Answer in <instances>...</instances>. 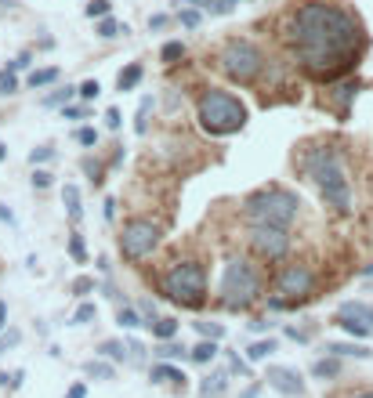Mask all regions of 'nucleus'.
I'll use <instances>...</instances> for the list:
<instances>
[{
  "instance_id": "nucleus-1",
  "label": "nucleus",
  "mask_w": 373,
  "mask_h": 398,
  "mask_svg": "<svg viewBox=\"0 0 373 398\" xmlns=\"http://www.w3.org/2000/svg\"><path fill=\"white\" fill-rule=\"evenodd\" d=\"M283 44L294 66L316 83H337L359 69L366 54L362 18L348 4L333 0H301L283 18Z\"/></svg>"
},
{
  "instance_id": "nucleus-2",
  "label": "nucleus",
  "mask_w": 373,
  "mask_h": 398,
  "mask_svg": "<svg viewBox=\"0 0 373 398\" xmlns=\"http://www.w3.org/2000/svg\"><path fill=\"white\" fill-rule=\"evenodd\" d=\"M301 174L319 189V199L337 213V218H348L355 196H352V177L345 167V152L333 141H312L301 148Z\"/></svg>"
},
{
  "instance_id": "nucleus-3",
  "label": "nucleus",
  "mask_w": 373,
  "mask_h": 398,
  "mask_svg": "<svg viewBox=\"0 0 373 398\" xmlns=\"http://www.w3.org/2000/svg\"><path fill=\"white\" fill-rule=\"evenodd\" d=\"M261 293H265L261 268L243 254L225 257L222 283H217V304H222L225 312H246L254 300H261Z\"/></svg>"
},
{
  "instance_id": "nucleus-4",
  "label": "nucleus",
  "mask_w": 373,
  "mask_h": 398,
  "mask_svg": "<svg viewBox=\"0 0 373 398\" xmlns=\"http://www.w3.org/2000/svg\"><path fill=\"white\" fill-rule=\"evenodd\" d=\"M301 213V199L290 192V189H279V185H268V189H258L243 199V218L246 225H275V228H290Z\"/></svg>"
},
{
  "instance_id": "nucleus-5",
  "label": "nucleus",
  "mask_w": 373,
  "mask_h": 398,
  "mask_svg": "<svg viewBox=\"0 0 373 398\" xmlns=\"http://www.w3.org/2000/svg\"><path fill=\"white\" fill-rule=\"evenodd\" d=\"M200 127L214 138H229L246 127V105L225 87H207L200 95Z\"/></svg>"
},
{
  "instance_id": "nucleus-6",
  "label": "nucleus",
  "mask_w": 373,
  "mask_h": 398,
  "mask_svg": "<svg viewBox=\"0 0 373 398\" xmlns=\"http://www.w3.org/2000/svg\"><path fill=\"white\" fill-rule=\"evenodd\" d=\"M217 69L239 87H254V83H261V76L268 69V58L254 40L232 37V40H225L222 51H217Z\"/></svg>"
},
{
  "instance_id": "nucleus-7",
  "label": "nucleus",
  "mask_w": 373,
  "mask_h": 398,
  "mask_svg": "<svg viewBox=\"0 0 373 398\" xmlns=\"http://www.w3.org/2000/svg\"><path fill=\"white\" fill-rule=\"evenodd\" d=\"M160 297H167L178 308L200 312L207 304V264L203 261H178L171 271H163Z\"/></svg>"
},
{
  "instance_id": "nucleus-8",
  "label": "nucleus",
  "mask_w": 373,
  "mask_h": 398,
  "mask_svg": "<svg viewBox=\"0 0 373 398\" xmlns=\"http://www.w3.org/2000/svg\"><path fill=\"white\" fill-rule=\"evenodd\" d=\"M308 297H316V271L304 261H290L275 275V297H268L272 312H294Z\"/></svg>"
},
{
  "instance_id": "nucleus-9",
  "label": "nucleus",
  "mask_w": 373,
  "mask_h": 398,
  "mask_svg": "<svg viewBox=\"0 0 373 398\" xmlns=\"http://www.w3.org/2000/svg\"><path fill=\"white\" fill-rule=\"evenodd\" d=\"M163 242V225L152 221V218H131L120 232V254L127 261H142L149 257Z\"/></svg>"
},
{
  "instance_id": "nucleus-10",
  "label": "nucleus",
  "mask_w": 373,
  "mask_h": 398,
  "mask_svg": "<svg viewBox=\"0 0 373 398\" xmlns=\"http://www.w3.org/2000/svg\"><path fill=\"white\" fill-rule=\"evenodd\" d=\"M246 242H251L254 257L261 261H283L290 254V228H275V225H246Z\"/></svg>"
},
{
  "instance_id": "nucleus-11",
  "label": "nucleus",
  "mask_w": 373,
  "mask_h": 398,
  "mask_svg": "<svg viewBox=\"0 0 373 398\" xmlns=\"http://www.w3.org/2000/svg\"><path fill=\"white\" fill-rule=\"evenodd\" d=\"M333 326H340L345 333H352L355 341H366V336H373V304L345 300V304L333 312Z\"/></svg>"
},
{
  "instance_id": "nucleus-12",
  "label": "nucleus",
  "mask_w": 373,
  "mask_h": 398,
  "mask_svg": "<svg viewBox=\"0 0 373 398\" xmlns=\"http://www.w3.org/2000/svg\"><path fill=\"white\" fill-rule=\"evenodd\" d=\"M265 380H268L279 394H287V398L304 394V380H301V373H297V370H290V365H272Z\"/></svg>"
},
{
  "instance_id": "nucleus-13",
  "label": "nucleus",
  "mask_w": 373,
  "mask_h": 398,
  "mask_svg": "<svg viewBox=\"0 0 373 398\" xmlns=\"http://www.w3.org/2000/svg\"><path fill=\"white\" fill-rule=\"evenodd\" d=\"M225 391H229V370H214V373H207L203 380H200V398H225Z\"/></svg>"
},
{
  "instance_id": "nucleus-14",
  "label": "nucleus",
  "mask_w": 373,
  "mask_h": 398,
  "mask_svg": "<svg viewBox=\"0 0 373 398\" xmlns=\"http://www.w3.org/2000/svg\"><path fill=\"white\" fill-rule=\"evenodd\" d=\"M149 380L152 384H174V387H181L185 373L178 370V365H171V362H156V365H152V373H149Z\"/></svg>"
},
{
  "instance_id": "nucleus-15",
  "label": "nucleus",
  "mask_w": 373,
  "mask_h": 398,
  "mask_svg": "<svg viewBox=\"0 0 373 398\" xmlns=\"http://www.w3.org/2000/svg\"><path fill=\"white\" fill-rule=\"evenodd\" d=\"M326 355H337V358H369L373 351L366 348V344H359V341H345V344H340V341H333V344H326Z\"/></svg>"
},
{
  "instance_id": "nucleus-16",
  "label": "nucleus",
  "mask_w": 373,
  "mask_h": 398,
  "mask_svg": "<svg viewBox=\"0 0 373 398\" xmlns=\"http://www.w3.org/2000/svg\"><path fill=\"white\" fill-rule=\"evenodd\" d=\"M62 203H66V213H69V221L76 225L84 218V199H80V185H66L62 189Z\"/></svg>"
},
{
  "instance_id": "nucleus-17",
  "label": "nucleus",
  "mask_w": 373,
  "mask_h": 398,
  "mask_svg": "<svg viewBox=\"0 0 373 398\" xmlns=\"http://www.w3.org/2000/svg\"><path fill=\"white\" fill-rule=\"evenodd\" d=\"M312 377L316 380H337L340 377V358L337 355H326V358L312 362Z\"/></svg>"
},
{
  "instance_id": "nucleus-18",
  "label": "nucleus",
  "mask_w": 373,
  "mask_h": 398,
  "mask_svg": "<svg viewBox=\"0 0 373 398\" xmlns=\"http://www.w3.org/2000/svg\"><path fill=\"white\" fill-rule=\"evenodd\" d=\"M142 76H145L142 62H131V66H123V69H120V76H116V90H134V87L142 83Z\"/></svg>"
},
{
  "instance_id": "nucleus-19",
  "label": "nucleus",
  "mask_w": 373,
  "mask_h": 398,
  "mask_svg": "<svg viewBox=\"0 0 373 398\" xmlns=\"http://www.w3.org/2000/svg\"><path fill=\"white\" fill-rule=\"evenodd\" d=\"M189 358H193L196 365L214 362V358H217V341H207V336H203V341H196V344L189 348Z\"/></svg>"
},
{
  "instance_id": "nucleus-20",
  "label": "nucleus",
  "mask_w": 373,
  "mask_h": 398,
  "mask_svg": "<svg viewBox=\"0 0 373 398\" xmlns=\"http://www.w3.org/2000/svg\"><path fill=\"white\" fill-rule=\"evenodd\" d=\"M200 336H207V341H225V322H214V319H200L193 322Z\"/></svg>"
},
{
  "instance_id": "nucleus-21",
  "label": "nucleus",
  "mask_w": 373,
  "mask_h": 398,
  "mask_svg": "<svg viewBox=\"0 0 373 398\" xmlns=\"http://www.w3.org/2000/svg\"><path fill=\"white\" fill-rule=\"evenodd\" d=\"M116 322H120L123 329H138V326H145V322H142V312H138V308H131V304H120Z\"/></svg>"
},
{
  "instance_id": "nucleus-22",
  "label": "nucleus",
  "mask_w": 373,
  "mask_h": 398,
  "mask_svg": "<svg viewBox=\"0 0 373 398\" xmlns=\"http://www.w3.org/2000/svg\"><path fill=\"white\" fill-rule=\"evenodd\" d=\"M54 80H58V69H54V66H47V69H33L25 83L33 87V90H40V87H51Z\"/></svg>"
},
{
  "instance_id": "nucleus-23",
  "label": "nucleus",
  "mask_w": 373,
  "mask_h": 398,
  "mask_svg": "<svg viewBox=\"0 0 373 398\" xmlns=\"http://www.w3.org/2000/svg\"><path fill=\"white\" fill-rule=\"evenodd\" d=\"M98 355L102 358H113V362H123V358H127V344H123V341H102L98 344Z\"/></svg>"
},
{
  "instance_id": "nucleus-24",
  "label": "nucleus",
  "mask_w": 373,
  "mask_h": 398,
  "mask_svg": "<svg viewBox=\"0 0 373 398\" xmlns=\"http://www.w3.org/2000/svg\"><path fill=\"white\" fill-rule=\"evenodd\" d=\"M152 326V333L160 336V341H171V336L178 333V319H171V315H160L156 322H149Z\"/></svg>"
},
{
  "instance_id": "nucleus-25",
  "label": "nucleus",
  "mask_w": 373,
  "mask_h": 398,
  "mask_svg": "<svg viewBox=\"0 0 373 398\" xmlns=\"http://www.w3.org/2000/svg\"><path fill=\"white\" fill-rule=\"evenodd\" d=\"M66 250H69V257H73L76 264H87V242H84V235H80V232H73V235H69V247H66Z\"/></svg>"
},
{
  "instance_id": "nucleus-26",
  "label": "nucleus",
  "mask_w": 373,
  "mask_h": 398,
  "mask_svg": "<svg viewBox=\"0 0 373 398\" xmlns=\"http://www.w3.org/2000/svg\"><path fill=\"white\" fill-rule=\"evenodd\" d=\"M272 351H275V341H254L251 348H246V358H251V362H265Z\"/></svg>"
},
{
  "instance_id": "nucleus-27",
  "label": "nucleus",
  "mask_w": 373,
  "mask_h": 398,
  "mask_svg": "<svg viewBox=\"0 0 373 398\" xmlns=\"http://www.w3.org/2000/svg\"><path fill=\"white\" fill-rule=\"evenodd\" d=\"M185 351H189V348H181V344L174 341V336H171V341H163V344L156 348V355H160V362H174V358H181Z\"/></svg>"
},
{
  "instance_id": "nucleus-28",
  "label": "nucleus",
  "mask_w": 373,
  "mask_h": 398,
  "mask_svg": "<svg viewBox=\"0 0 373 398\" xmlns=\"http://www.w3.org/2000/svg\"><path fill=\"white\" fill-rule=\"evenodd\" d=\"M73 95H76V87H58V90H51V95H44V105H47V109H54V105H66Z\"/></svg>"
},
{
  "instance_id": "nucleus-29",
  "label": "nucleus",
  "mask_w": 373,
  "mask_h": 398,
  "mask_svg": "<svg viewBox=\"0 0 373 398\" xmlns=\"http://www.w3.org/2000/svg\"><path fill=\"white\" fill-rule=\"evenodd\" d=\"M95 304H91V300H80V308H76V315H73V322L76 326H87V322H95Z\"/></svg>"
},
{
  "instance_id": "nucleus-30",
  "label": "nucleus",
  "mask_w": 373,
  "mask_h": 398,
  "mask_svg": "<svg viewBox=\"0 0 373 398\" xmlns=\"http://www.w3.org/2000/svg\"><path fill=\"white\" fill-rule=\"evenodd\" d=\"M160 58H163V62H178V58H185V44H181V40H171V44H163Z\"/></svg>"
},
{
  "instance_id": "nucleus-31",
  "label": "nucleus",
  "mask_w": 373,
  "mask_h": 398,
  "mask_svg": "<svg viewBox=\"0 0 373 398\" xmlns=\"http://www.w3.org/2000/svg\"><path fill=\"white\" fill-rule=\"evenodd\" d=\"M98 37H120V22L113 18V15H105V18H98Z\"/></svg>"
},
{
  "instance_id": "nucleus-32",
  "label": "nucleus",
  "mask_w": 373,
  "mask_h": 398,
  "mask_svg": "<svg viewBox=\"0 0 373 398\" xmlns=\"http://www.w3.org/2000/svg\"><path fill=\"white\" fill-rule=\"evenodd\" d=\"M98 90H102V87H98V80H84V83L76 87V95H80L84 102H95V98H98Z\"/></svg>"
},
{
  "instance_id": "nucleus-33",
  "label": "nucleus",
  "mask_w": 373,
  "mask_h": 398,
  "mask_svg": "<svg viewBox=\"0 0 373 398\" xmlns=\"http://www.w3.org/2000/svg\"><path fill=\"white\" fill-rule=\"evenodd\" d=\"M84 370L91 373V377H102V380H113V365L109 362H87Z\"/></svg>"
},
{
  "instance_id": "nucleus-34",
  "label": "nucleus",
  "mask_w": 373,
  "mask_h": 398,
  "mask_svg": "<svg viewBox=\"0 0 373 398\" xmlns=\"http://www.w3.org/2000/svg\"><path fill=\"white\" fill-rule=\"evenodd\" d=\"M178 18H181V25H185V29H196V25L203 22V11H200V8H185Z\"/></svg>"
},
{
  "instance_id": "nucleus-35",
  "label": "nucleus",
  "mask_w": 373,
  "mask_h": 398,
  "mask_svg": "<svg viewBox=\"0 0 373 398\" xmlns=\"http://www.w3.org/2000/svg\"><path fill=\"white\" fill-rule=\"evenodd\" d=\"M22 380H25V370H15V373H0V387H8V391L22 387Z\"/></svg>"
},
{
  "instance_id": "nucleus-36",
  "label": "nucleus",
  "mask_w": 373,
  "mask_h": 398,
  "mask_svg": "<svg viewBox=\"0 0 373 398\" xmlns=\"http://www.w3.org/2000/svg\"><path fill=\"white\" fill-rule=\"evenodd\" d=\"M15 90H18V80H15L11 69H4L0 73V95H15Z\"/></svg>"
},
{
  "instance_id": "nucleus-37",
  "label": "nucleus",
  "mask_w": 373,
  "mask_h": 398,
  "mask_svg": "<svg viewBox=\"0 0 373 398\" xmlns=\"http://www.w3.org/2000/svg\"><path fill=\"white\" fill-rule=\"evenodd\" d=\"M91 290H95V279H91V275H80V279H73V293H76V297H87Z\"/></svg>"
},
{
  "instance_id": "nucleus-38",
  "label": "nucleus",
  "mask_w": 373,
  "mask_h": 398,
  "mask_svg": "<svg viewBox=\"0 0 373 398\" xmlns=\"http://www.w3.org/2000/svg\"><path fill=\"white\" fill-rule=\"evenodd\" d=\"M109 8H113L109 0H91V4H87V15H91V18H105Z\"/></svg>"
},
{
  "instance_id": "nucleus-39",
  "label": "nucleus",
  "mask_w": 373,
  "mask_h": 398,
  "mask_svg": "<svg viewBox=\"0 0 373 398\" xmlns=\"http://www.w3.org/2000/svg\"><path fill=\"white\" fill-rule=\"evenodd\" d=\"M76 141H80L84 148H91V145L98 141V131H95V127H76Z\"/></svg>"
},
{
  "instance_id": "nucleus-40",
  "label": "nucleus",
  "mask_w": 373,
  "mask_h": 398,
  "mask_svg": "<svg viewBox=\"0 0 373 398\" xmlns=\"http://www.w3.org/2000/svg\"><path fill=\"white\" fill-rule=\"evenodd\" d=\"M84 170H87V177L95 181V185H102V163H98V160L87 156V160H84Z\"/></svg>"
},
{
  "instance_id": "nucleus-41",
  "label": "nucleus",
  "mask_w": 373,
  "mask_h": 398,
  "mask_svg": "<svg viewBox=\"0 0 373 398\" xmlns=\"http://www.w3.org/2000/svg\"><path fill=\"white\" fill-rule=\"evenodd\" d=\"M47 160H54V148H51V145L33 148V156H29V163H47Z\"/></svg>"
},
{
  "instance_id": "nucleus-42",
  "label": "nucleus",
  "mask_w": 373,
  "mask_h": 398,
  "mask_svg": "<svg viewBox=\"0 0 373 398\" xmlns=\"http://www.w3.org/2000/svg\"><path fill=\"white\" fill-rule=\"evenodd\" d=\"M236 4H239V0H214L210 11L214 15H229V11H236Z\"/></svg>"
},
{
  "instance_id": "nucleus-43",
  "label": "nucleus",
  "mask_w": 373,
  "mask_h": 398,
  "mask_svg": "<svg viewBox=\"0 0 373 398\" xmlns=\"http://www.w3.org/2000/svg\"><path fill=\"white\" fill-rule=\"evenodd\" d=\"M51 170H33V189H51Z\"/></svg>"
},
{
  "instance_id": "nucleus-44",
  "label": "nucleus",
  "mask_w": 373,
  "mask_h": 398,
  "mask_svg": "<svg viewBox=\"0 0 373 398\" xmlns=\"http://www.w3.org/2000/svg\"><path fill=\"white\" fill-rule=\"evenodd\" d=\"M29 62H33V54L22 51V54L15 58V62H8V69H11V73H18V69H29Z\"/></svg>"
},
{
  "instance_id": "nucleus-45",
  "label": "nucleus",
  "mask_w": 373,
  "mask_h": 398,
  "mask_svg": "<svg viewBox=\"0 0 373 398\" xmlns=\"http://www.w3.org/2000/svg\"><path fill=\"white\" fill-rule=\"evenodd\" d=\"M149 109H152V98H145V102H142V112L134 116V131H138V134L145 131V112H149Z\"/></svg>"
},
{
  "instance_id": "nucleus-46",
  "label": "nucleus",
  "mask_w": 373,
  "mask_h": 398,
  "mask_svg": "<svg viewBox=\"0 0 373 398\" xmlns=\"http://www.w3.org/2000/svg\"><path fill=\"white\" fill-rule=\"evenodd\" d=\"M18 344V333H0V355H4L8 348H15Z\"/></svg>"
},
{
  "instance_id": "nucleus-47",
  "label": "nucleus",
  "mask_w": 373,
  "mask_h": 398,
  "mask_svg": "<svg viewBox=\"0 0 373 398\" xmlns=\"http://www.w3.org/2000/svg\"><path fill=\"white\" fill-rule=\"evenodd\" d=\"M246 329H251V333H265V329H272V322L268 319H251V322H246Z\"/></svg>"
},
{
  "instance_id": "nucleus-48",
  "label": "nucleus",
  "mask_w": 373,
  "mask_h": 398,
  "mask_svg": "<svg viewBox=\"0 0 373 398\" xmlns=\"http://www.w3.org/2000/svg\"><path fill=\"white\" fill-rule=\"evenodd\" d=\"M62 112H66L69 119H84V116H87V109H84V105H66Z\"/></svg>"
},
{
  "instance_id": "nucleus-49",
  "label": "nucleus",
  "mask_w": 373,
  "mask_h": 398,
  "mask_svg": "<svg viewBox=\"0 0 373 398\" xmlns=\"http://www.w3.org/2000/svg\"><path fill=\"white\" fill-rule=\"evenodd\" d=\"M66 398H87V384L80 380V384H73L69 391H66Z\"/></svg>"
},
{
  "instance_id": "nucleus-50",
  "label": "nucleus",
  "mask_w": 373,
  "mask_h": 398,
  "mask_svg": "<svg viewBox=\"0 0 373 398\" xmlns=\"http://www.w3.org/2000/svg\"><path fill=\"white\" fill-rule=\"evenodd\" d=\"M102 218H105V221L116 218V199H105V203H102Z\"/></svg>"
},
{
  "instance_id": "nucleus-51",
  "label": "nucleus",
  "mask_w": 373,
  "mask_h": 398,
  "mask_svg": "<svg viewBox=\"0 0 373 398\" xmlns=\"http://www.w3.org/2000/svg\"><path fill=\"white\" fill-rule=\"evenodd\" d=\"M105 124H109V131L120 127V109H109V112H105Z\"/></svg>"
},
{
  "instance_id": "nucleus-52",
  "label": "nucleus",
  "mask_w": 373,
  "mask_h": 398,
  "mask_svg": "<svg viewBox=\"0 0 373 398\" xmlns=\"http://www.w3.org/2000/svg\"><path fill=\"white\" fill-rule=\"evenodd\" d=\"M229 362H232V373H246V362H243V358H236L232 351H229Z\"/></svg>"
},
{
  "instance_id": "nucleus-53",
  "label": "nucleus",
  "mask_w": 373,
  "mask_h": 398,
  "mask_svg": "<svg viewBox=\"0 0 373 398\" xmlns=\"http://www.w3.org/2000/svg\"><path fill=\"white\" fill-rule=\"evenodd\" d=\"M167 22H171L167 15H152V18H149V25H152V29H163Z\"/></svg>"
},
{
  "instance_id": "nucleus-54",
  "label": "nucleus",
  "mask_w": 373,
  "mask_h": 398,
  "mask_svg": "<svg viewBox=\"0 0 373 398\" xmlns=\"http://www.w3.org/2000/svg\"><path fill=\"white\" fill-rule=\"evenodd\" d=\"M0 221H8V225H15V213L4 206V203H0Z\"/></svg>"
},
{
  "instance_id": "nucleus-55",
  "label": "nucleus",
  "mask_w": 373,
  "mask_h": 398,
  "mask_svg": "<svg viewBox=\"0 0 373 398\" xmlns=\"http://www.w3.org/2000/svg\"><path fill=\"white\" fill-rule=\"evenodd\" d=\"M258 394H261V384H251V387H246L239 398H258Z\"/></svg>"
},
{
  "instance_id": "nucleus-56",
  "label": "nucleus",
  "mask_w": 373,
  "mask_h": 398,
  "mask_svg": "<svg viewBox=\"0 0 373 398\" xmlns=\"http://www.w3.org/2000/svg\"><path fill=\"white\" fill-rule=\"evenodd\" d=\"M4 322H8V304L0 300V333H4Z\"/></svg>"
},
{
  "instance_id": "nucleus-57",
  "label": "nucleus",
  "mask_w": 373,
  "mask_h": 398,
  "mask_svg": "<svg viewBox=\"0 0 373 398\" xmlns=\"http://www.w3.org/2000/svg\"><path fill=\"white\" fill-rule=\"evenodd\" d=\"M4 156H8V145H4V141H0V163H4Z\"/></svg>"
},
{
  "instance_id": "nucleus-58",
  "label": "nucleus",
  "mask_w": 373,
  "mask_h": 398,
  "mask_svg": "<svg viewBox=\"0 0 373 398\" xmlns=\"http://www.w3.org/2000/svg\"><path fill=\"white\" fill-rule=\"evenodd\" d=\"M352 398H373V391H359V394H352Z\"/></svg>"
},
{
  "instance_id": "nucleus-59",
  "label": "nucleus",
  "mask_w": 373,
  "mask_h": 398,
  "mask_svg": "<svg viewBox=\"0 0 373 398\" xmlns=\"http://www.w3.org/2000/svg\"><path fill=\"white\" fill-rule=\"evenodd\" d=\"M362 275H366V279H369V275H373V264H366V268H362Z\"/></svg>"
},
{
  "instance_id": "nucleus-60",
  "label": "nucleus",
  "mask_w": 373,
  "mask_h": 398,
  "mask_svg": "<svg viewBox=\"0 0 373 398\" xmlns=\"http://www.w3.org/2000/svg\"><path fill=\"white\" fill-rule=\"evenodd\" d=\"M189 4H210V0H189Z\"/></svg>"
}]
</instances>
